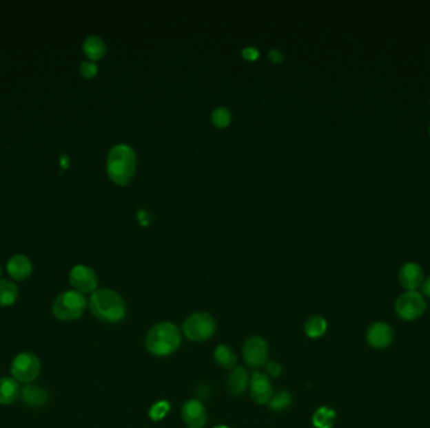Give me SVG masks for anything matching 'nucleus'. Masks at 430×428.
Here are the masks:
<instances>
[{"label": "nucleus", "instance_id": "obj_1", "mask_svg": "<svg viewBox=\"0 0 430 428\" xmlns=\"http://www.w3.org/2000/svg\"><path fill=\"white\" fill-rule=\"evenodd\" d=\"M181 344L179 328L170 321H161L151 327L145 338L146 350L156 357H166L176 352Z\"/></svg>", "mask_w": 430, "mask_h": 428}, {"label": "nucleus", "instance_id": "obj_13", "mask_svg": "<svg viewBox=\"0 0 430 428\" xmlns=\"http://www.w3.org/2000/svg\"><path fill=\"white\" fill-rule=\"evenodd\" d=\"M399 281L404 289L408 292H414L418 288L423 286V269L416 263H408L404 265L399 272Z\"/></svg>", "mask_w": 430, "mask_h": 428}, {"label": "nucleus", "instance_id": "obj_23", "mask_svg": "<svg viewBox=\"0 0 430 428\" xmlns=\"http://www.w3.org/2000/svg\"><path fill=\"white\" fill-rule=\"evenodd\" d=\"M294 398L292 394L287 391H280V392L273 394L272 398L269 400V409L273 412H282L292 405Z\"/></svg>", "mask_w": 430, "mask_h": 428}, {"label": "nucleus", "instance_id": "obj_29", "mask_svg": "<svg viewBox=\"0 0 430 428\" xmlns=\"http://www.w3.org/2000/svg\"><path fill=\"white\" fill-rule=\"evenodd\" d=\"M269 59L274 63H280L283 61V54L278 50H272L269 52Z\"/></svg>", "mask_w": 430, "mask_h": 428}, {"label": "nucleus", "instance_id": "obj_3", "mask_svg": "<svg viewBox=\"0 0 430 428\" xmlns=\"http://www.w3.org/2000/svg\"><path fill=\"white\" fill-rule=\"evenodd\" d=\"M88 306L97 319L106 323H119L126 315L125 301L119 294L110 289H100L91 294Z\"/></svg>", "mask_w": 430, "mask_h": 428}, {"label": "nucleus", "instance_id": "obj_18", "mask_svg": "<svg viewBox=\"0 0 430 428\" xmlns=\"http://www.w3.org/2000/svg\"><path fill=\"white\" fill-rule=\"evenodd\" d=\"M21 397L25 405L32 407L43 406L48 400L47 392L38 385H27L25 388H23Z\"/></svg>", "mask_w": 430, "mask_h": 428}, {"label": "nucleus", "instance_id": "obj_14", "mask_svg": "<svg viewBox=\"0 0 430 428\" xmlns=\"http://www.w3.org/2000/svg\"><path fill=\"white\" fill-rule=\"evenodd\" d=\"M7 271L13 280L23 281L32 275L33 265L28 257L23 254H17L8 260Z\"/></svg>", "mask_w": 430, "mask_h": 428}, {"label": "nucleus", "instance_id": "obj_19", "mask_svg": "<svg viewBox=\"0 0 430 428\" xmlns=\"http://www.w3.org/2000/svg\"><path fill=\"white\" fill-rule=\"evenodd\" d=\"M83 52L91 62L100 61L101 58L103 57L106 53V45L100 36H87L86 41L83 43Z\"/></svg>", "mask_w": 430, "mask_h": 428}, {"label": "nucleus", "instance_id": "obj_32", "mask_svg": "<svg viewBox=\"0 0 430 428\" xmlns=\"http://www.w3.org/2000/svg\"><path fill=\"white\" fill-rule=\"evenodd\" d=\"M0 277H1V268H0Z\"/></svg>", "mask_w": 430, "mask_h": 428}, {"label": "nucleus", "instance_id": "obj_31", "mask_svg": "<svg viewBox=\"0 0 430 428\" xmlns=\"http://www.w3.org/2000/svg\"><path fill=\"white\" fill-rule=\"evenodd\" d=\"M214 428H229V427H228V426H223V425H221V426H215Z\"/></svg>", "mask_w": 430, "mask_h": 428}, {"label": "nucleus", "instance_id": "obj_6", "mask_svg": "<svg viewBox=\"0 0 430 428\" xmlns=\"http://www.w3.org/2000/svg\"><path fill=\"white\" fill-rule=\"evenodd\" d=\"M427 309V303L422 294L407 292L402 294L395 301V312L398 317L404 321H414L423 317Z\"/></svg>", "mask_w": 430, "mask_h": 428}, {"label": "nucleus", "instance_id": "obj_8", "mask_svg": "<svg viewBox=\"0 0 430 428\" xmlns=\"http://www.w3.org/2000/svg\"><path fill=\"white\" fill-rule=\"evenodd\" d=\"M268 343L262 336H254L248 338L244 343L243 353L244 362L248 367L258 370L265 367L268 359Z\"/></svg>", "mask_w": 430, "mask_h": 428}, {"label": "nucleus", "instance_id": "obj_11", "mask_svg": "<svg viewBox=\"0 0 430 428\" xmlns=\"http://www.w3.org/2000/svg\"><path fill=\"white\" fill-rule=\"evenodd\" d=\"M249 393L252 400L258 405L269 403L273 397V388L269 377L263 373L254 372L249 381Z\"/></svg>", "mask_w": 430, "mask_h": 428}, {"label": "nucleus", "instance_id": "obj_12", "mask_svg": "<svg viewBox=\"0 0 430 428\" xmlns=\"http://www.w3.org/2000/svg\"><path fill=\"white\" fill-rule=\"evenodd\" d=\"M181 418L187 428H203L207 423V411L199 400H187L181 408Z\"/></svg>", "mask_w": 430, "mask_h": 428}, {"label": "nucleus", "instance_id": "obj_33", "mask_svg": "<svg viewBox=\"0 0 430 428\" xmlns=\"http://www.w3.org/2000/svg\"><path fill=\"white\" fill-rule=\"evenodd\" d=\"M429 135H430V127H429Z\"/></svg>", "mask_w": 430, "mask_h": 428}, {"label": "nucleus", "instance_id": "obj_9", "mask_svg": "<svg viewBox=\"0 0 430 428\" xmlns=\"http://www.w3.org/2000/svg\"><path fill=\"white\" fill-rule=\"evenodd\" d=\"M70 283L76 292L81 294H92L97 290L99 277L94 269L86 265H76L70 271Z\"/></svg>", "mask_w": 430, "mask_h": 428}, {"label": "nucleus", "instance_id": "obj_24", "mask_svg": "<svg viewBox=\"0 0 430 428\" xmlns=\"http://www.w3.org/2000/svg\"><path fill=\"white\" fill-rule=\"evenodd\" d=\"M169 412H170V403L167 400H158L150 407L149 417L151 421L158 422L164 420Z\"/></svg>", "mask_w": 430, "mask_h": 428}, {"label": "nucleus", "instance_id": "obj_7", "mask_svg": "<svg viewBox=\"0 0 430 428\" xmlns=\"http://www.w3.org/2000/svg\"><path fill=\"white\" fill-rule=\"evenodd\" d=\"M41 373V361L34 353L24 352L18 354L12 363V376L18 382L30 383Z\"/></svg>", "mask_w": 430, "mask_h": 428}, {"label": "nucleus", "instance_id": "obj_15", "mask_svg": "<svg viewBox=\"0 0 430 428\" xmlns=\"http://www.w3.org/2000/svg\"><path fill=\"white\" fill-rule=\"evenodd\" d=\"M249 373L244 367H236L227 377V389L232 396H240L249 385Z\"/></svg>", "mask_w": 430, "mask_h": 428}, {"label": "nucleus", "instance_id": "obj_4", "mask_svg": "<svg viewBox=\"0 0 430 428\" xmlns=\"http://www.w3.org/2000/svg\"><path fill=\"white\" fill-rule=\"evenodd\" d=\"M86 308L87 300L83 294L76 290H67L56 298L52 312L59 321H72L79 319Z\"/></svg>", "mask_w": 430, "mask_h": 428}, {"label": "nucleus", "instance_id": "obj_2", "mask_svg": "<svg viewBox=\"0 0 430 428\" xmlns=\"http://www.w3.org/2000/svg\"><path fill=\"white\" fill-rule=\"evenodd\" d=\"M136 170V155L127 145H116L108 152L106 171L116 185L129 184Z\"/></svg>", "mask_w": 430, "mask_h": 428}, {"label": "nucleus", "instance_id": "obj_25", "mask_svg": "<svg viewBox=\"0 0 430 428\" xmlns=\"http://www.w3.org/2000/svg\"><path fill=\"white\" fill-rule=\"evenodd\" d=\"M230 121H232V114H230L228 108H215L214 111H213L212 122L216 127L224 129V127L229 126Z\"/></svg>", "mask_w": 430, "mask_h": 428}, {"label": "nucleus", "instance_id": "obj_10", "mask_svg": "<svg viewBox=\"0 0 430 428\" xmlns=\"http://www.w3.org/2000/svg\"><path fill=\"white\" fill-rule=\"evenodd\" d=\"M366 341L375 350H385L394 341V330L385 321H376L367 329Z\"/></svg>", "mask_w": 430, "mask_h": 428}, {"label": "nucleus", "instance_id": "obj_30", "mask_svg": "<svg viewBox=\"0 0 430 428\" xmlns=\"http://www.w3.org/2000/svg\"><path fill=\"white\" fill-rule=\"evenodd\" d=\"M422 288H423V293L430 298V277L424 281Z\"/></svg>", "mask_w": 430, "mask_h": 428}, {"label": "nucleus", "instance_id": "obj_5", "mask_svg": "<svg viewBox=\"0 0 430 428\" xmlns=\"http://www.w3.org/2000/svg\"><path fill=\"white\" fill-rule=\"evenodd\" d=\"M216 323L208 313H194L189 315L183 324V333L189 341L204 342L210 339L215 333Z\"/></svg>", "mask_w": 430, "mask_h": 428}, {"label": "nucleus", "instance_id": "obj_26", "mask_svg": "<svg viewBox=\"0 0 430 428\" xmlns=\"http://www.w3.org/2000/svg\"><path fill=\"white\" fill-rule=\"evenodd\" d=\"M79 72H81V74H82L85 78L91 79L97 76L99 67H97V65H96L94 62L85 61V62H82L81 65H79Z\"/></svg>", "mask_w": 430, "mask_h": 428}, {"label": "nucleus", "instance_id": "obj_20", "mask_svg": "<svg viewBox=\"0 0 430 428\" xmlns=\"http://www.w3.org/2000/svg\"><path fill=\"white\" fill-rule=\"evenodd\" d=\"M327 332V321L321 315H312L305 321V333L311 339H317Z\"/></svg>", "mask_w": 430, "mask_h": 428}, {"label": "nucleus", "instance_id": "obj_22", "mask_svg": "<svg viewBox=\"0 0 430 428\" xmlns=\"http://www.w3.org/2000/svg\"><path fill=\"white\" fill-rule=\"evenodd\" d=\"M19 297L18 286L13 281L0 280V307L13 306Z\"/></svg>", "mask_w": 430, "mask_h": 428}, {"label": "nucleus", "instance_id": "obj_28", "mask_svg": "<svg viewBox=\"0 0 430 428\" xmlns=\"http://www.w3.org/2000/svg\"><path fill=\"white\" fill-rule=\"evenodd\" d=\"M243 57L245 58L247 61H256V59H258L259 57L258 50H256V48H253V47H248V48L243 50Z\"/></svg>", "mask_w": 430, "mask_h": 428}, {"label": "nucleus", "instance_id": "obj_17", "mask_svg": "<svg viewBox=\"0 0 430 428\" xmlns=\"http://www.w3.org/2000/svg\"><path fill=\"white\" fill-rule=\"evenodd\" d=\"M215 363L221 365L224 370L232 371L233 368H236L237 364V354L234 353V350L230 348L229 345L221 344L218 345L214 350Z\"/></svg>", "mask_w": 430, "mask_h": 428}, {"label": "nucleus", "instance_id": "obj_21", "mask_svg": "<svg viewBox=\"0 0 430 428\" xmlns=\"http://www.w3.org/2000/svg\"><path fill=\"white\" fill-rule=\"evenodd\" d=\"M336 422V412L330 407L322 406L316 409L312 416V425L315 428H332Z\"/></svg>", "mask_w": 430, "mask_h": 428}, {"label": "nucleus", "instance_id": "obj_27", "mask_svg": "<svg viewBox=\"0 0 430 428\" xmlns=\"http://www.w3.org/2000/svg\"><path fill=\"white\" fill-rule=\"evenodd\" d=\"M265 368V374L268 377H272V378H278L280 374H282V371H283L282 365L280 363H277V362H267Z\"/></svg>", "mask_w": 430, "mask_h": 428}, {"label": "nucleus", "instance_id": "obj_16", "mask_svg": "<svg viewBox=\"0 0 430 428\" xmlns=\"http://www.w3.org/2000/svg\"><path fill=\"white\" fill-rule=\"evenodd\" d=\"M21 387L18 381L10 377L0 379V405H12L21 397Z\"/></svg>", "mask_w": 430, "mask_h": 428}]
</instances>
